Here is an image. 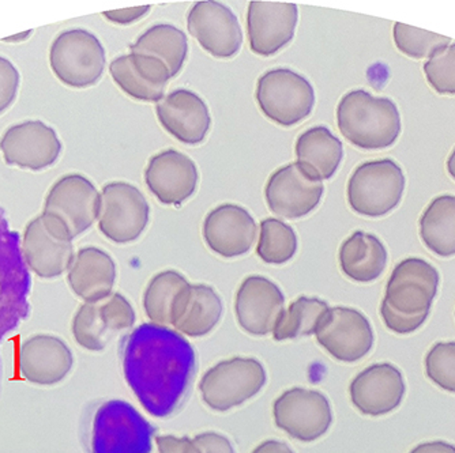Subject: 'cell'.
<instances>
[{
    "label": "cell",
    "instance_id": "obj_1",
    "mask_svg": "<svg viewBox=\"0 0 455 453\" xmlns=\"http://www.w3.org/2000/svg\"><path fill=\"white\" fill-rule=\"evenodd\" d=\"M123 370L143 409L164 418L178 409L196 372V352L168 327L147 322L122 345Z\"/></svg>",
    "mask_w": 455,
    "mask_h": 453
},
{
    "label": "cell",
    "instance_id": "obj_2",
    "mask_svg": "<svg viewBox=\"0 0 455 453\" xmlns=\"http://www.w3.org/2000/svg\"><path fill=\"white\" fill-rule=\"evenodd\" d=\"M439 282L438 270L423 258H409L398 263L380 306L385 326L398 335L418 331L429 316Z\"/></svg>",
    "mask_w": 455,
    "mask_h": 453
},
{
    "label": "cell",
    "instance_id": "obj_3",
    "mask_svg": "<svg viewBox=\"0 0 455 453\" xmlns=\"http://www.w3.org/2000/svg\"><path fill=\"white\" fill-rule=\"evenodd\" d=\"M337 124L342 137L363 150H382L395 145L401 134L397 105L365 91L345 94L337 107Z\"/></svg>",
    "mask_w": 455,
    "mask_h": 453
},
{
    "label": "cell",
    "instance_id": "obj_4",
    "mask_svg": "<svg viewBox=\"0 0 455 453\" xmlns=\"http://www.w3.org/2000/svg\"><path fill=\"white\" fill-rule=\"evenodd\" d=\"M152 425L132 404L111 401L97 409L92 427V453H150Z\"/></svg>",
    "mask_w": 455,
    "mask_h": 453
},
{
    "label": "cell",
    "instance_id": "obj_5",
    "mask_svg": "<svg viewBox=\"0 0 455 453\" xmlns=\"http://www.w3.org/2000/svg\"><path fill=\"white\" fill-rule=\"evenodd\" d=\"M405 191V176L391 160L363 163L347 183V202L357 214L378 219L400 204Z\"/></svg>",
    "mask_w": 455,
    "mask_h": 453
},
{
    "label": "cell",
    "instance_id": "obj_6",
    "mask_svg": "<svg viewBox=\"0 0 455 453\" xmlns=\"http://www.w3.org/2000/svg\"><path fill=\"white\" fill-rule=\"evenodd\" d=\"M50 66L61 83L76 89L89 88L104 73L106 51L88 30H66L51 45Z\"/></svg>",
    "mask_w": 455,
    "mask_h": 453
},
{
    "label": "cell",
    "instance_id": "obj_7",
    "mask_svg": "<svg viewBox=\"0 0 455 453\" xmlns=\"http://www.w3.org/2000/svg\"><path fill=\"white\" fill-rule=\"evenodd\" d=\"M257 101L267 119L291 127L306 119L315 104L313 84L288 68H275L260 76Z\"/></svg>",
    "mask_w": 455,
    "mask_h": 453
},
{
    "label": "cell",
    "instance_id": "obj_8",
    "mask_svg": "<svg viewBox=\"0 0 455 453\" xmlns=\"http://www.w3.org/2000/svg\"><path fill=\"white\" fill-rule=\"evenodd\" d=\"M266 384L262 363L254 358L222 361L199 383L202 399L216 411H228L254 398Z\"/></svg>",
    "mask_w": 455,
    "mask_h": 453
},
{
    "label": "cell",
    "instance_id": "obj_9",
    "mask_svg": "<svg viewBox=\"0 0 455 453\" xmlns=\"http://www.w3.org/2000/svg\"><path fill=\"white\" fill-rule=\"evenodd\" d=\"M100 203L101 195L89 179L68 175L51 187L41 214L74 240L99 219Z\"/></svg>",
    "mask_w": 455,
    "mask_h": 453
},
{
    "label": "cell",
    "instance_id": "obj_10",
    "mask_svg": "<svg viewBox=\"0 0 455 453\" xmlns=\"http://www.w3.org/2000/svg\"><path fill=\"white\" fill-rule=\"evenodd\" d=\"M135 312L126 297L119 293L89 301L79 306L73 319V337L89 352H101L119 332L132 329Z\"/></svg>",
    "mask_w": 455,
    "mask_h": 453
},
{
    "label": "cell",
    "instance_id": "obj_11",
    "mask_svg": "<svg viewBox=\"0 0 455 453\" xmlns=\"http://www.w3.org/2000/svg\"><path fill=\"white\" fill-rule=\"evenodd\" d=\"M99 227L116 244L135 242L149 222V204L137 187L129 183L107 184L102 188Z\"/></svg>",
    "mask_w": 455,
    "mask_h": 453
},
{
    "label": "cell",
    "instance_id": "obj_12",
    "mask_svg": "<svg viewBox=\"0 0 455 453\" xmlns=\"http://www.w3.org/2000/svg\"><path fill=\"white\" fill-rule=\"evenodd\" d=\"M22 255L28 267L43 279L63 275L76 258L70 235L43 214L25 227Z\"/></svg>",
    "mask_w": 455,
    "mask_h": 453
},
{
    "label": "cell",
    "instance_id": "obj_13",
    "mask_svg": "<svg viewBox=\"0 0 455 453\" xmlns=\"http://www.w3.org/2000/svg\"><path fill=\"white\" fill-rule=\"evenodd\" d=\"M323 181L301 163H289L270 176L265 196L268 209L286 219L306 217L318 207Z\"/></svg>",
    "mask_w": 455,
    "mask_h": 453
},
{
    "label": "cell",
    "instance_id": "obj_14",
    "mask_svg": "<svg viewBox=\"0 0 455 453\" xmlns=\"http://www.w3.org/2000/svg\"><path fill=\"white\" fill-rule=\"evenodd\" d=\"M275 421L280 429L299 441L311 442L329 430L333 414L323 393L306 388L283 393L273 407Z\"/></svg>",
    "mask_w": 455,
    "mask_h": 453
},
{
    "label": "cell",
    "instance_id": "obj_15",
    "mask_svg": "<svg viewBox=\"0 0 455 453\" xmlns=\"http://www.w3.org/2000/svg\"><path fill=\"white\" fill-rule=\"evenodd\" d=\"M319 345L341 362H356L374 346L370 322L356 309L336 306L322 317L315 332Z\"/></svg>",
    "mask_w": 455,
    "mask_h": 453
},
{
    "label": "cell",
    "instance_id": "obj_16",
    "mask_svg": "<svg viewBox=\"0 0 455 453\" xmlns=\"http://www.w3.org/2000/svg\"><path fill=\"white\" fill-rule=\"evenodd\" d=\"M0 151L7 165L44 171L58 161L61 142L52 127L29 120L7 128L0 139Z\"/></svg>",
    "mask_w": 455,
    "mask_h": 453
},
{
    "label": "cell",
    "instance_id": "obj_17",
    "mask_svg": "<svg viewBox=\"0 0 455 453\" xmlns=\"http://www.w3.org/2000/svg\"><path fill=\"white\" fill-rule=\"evenodd\" d=\"M188 32L214 58L236 55L243 44L236 15L219 2H198L188 12Z\"/></svg>",
    "mask_w": 455,
    "mask_h": 453
},
{
    "label": "cell",
    "instance_id": "obj_18",
    "mask_svg": "<svg viewBox=\"0 0 455 453\" xmlns=\"http://www.w3.org/2000/svg\"><path fill=\"white\" fill-rule=\"evenodd\" d=\"M403 373L391 363H374L350 383V401L364 416L380 417L395 411L405 396Z\"/></svg>",
    "mask_w": 455,
    "mask_h": 453
},
{
    "label": "cell",
    "instance_id": "obj_19",
    "mask_svg": "<svg viewBox=\"0 0 455 453\" xmlns=\"http://www.w3.org/2000/svg\"><path fill=\"white\" fill-rule=\"evenodd\" d=\"M283 304V291L270 279L248 276L240 286L235 302L237 322L248 334L265 337L275 330Z\"/></svg>",
    "mask_w": 455,
    "mask_h": 453
},
{
    "label": "cell",
    "instance_id": "obj_20",
    "mask_svg": "<svg viewBox=\"0 0 455 453\" xmlns=\"http://www.w3.org/2000/svg\"><path fill=\"white\" fill-rule=\"evenodd\" d=\"M299 10L293 4L251 2L248 6V38L252 52L272 56L295 36Z\"/></svg>",
    "mask_w": 455,
    "mask_h": 453
},
{
    "label": "cell",
    "instance_id": "obj_21",
    "mask_svg": "<svg viewBox=\"0 0 455 453\" xmlns=\"http://www.w3.org/2000/svg\"><path fill=\"white\" fill-rule=\"evenodd\" d=\"M20 372L36 385L51 386L65 380L73 370L70 347L52 335H35L22 343L18 355Z\"/></svg>",
    "mask_w": 455,
    "mask_h": 453
},
{
    "label": "cell",
    "instance_id": "obj_22",
    "mask_svg": "<svg viewBox=\"0 0 455 453\" xmlns=\"http://www.w3.org/2000/svg\"><path fill=\"white\" fill-rule=\"evenodd\" d=\"M257 224L250 212L236 204H222L212 210L204 222V239L222 258H237L251 250Z\"/></svg>",
    "mask_w": 455,
    "mask_h": 453
},
{
    "label": "cell",
    "instance_id": "obj_23",
    "mask_svg": "<svg viewBox=\"0 0 455 453\" xmlns=\"http://www.w3.org/2000/svg\"><path fill=\"white\" fill-rule=\"evenodd\" d=\"M145 180L161 203L179 206L196 192L198 169L188 155L176 150L163 151L149 161Z\"/></svg>",
    "mask_w": 455,
    "mask_h": 453
},
{
    "label": "cell",
    "instance_id": "obj_24",
    "mask_svg": "<svg viewBox=\"0 0 455 453\" xmlns=\"http://www.w3.org/2000/svg\"><path fill=\"white\" fill-rule=\"evenodd\" d=\"M156 111L161 125L186 145H198L208 135L212 124L208 105L193 91H172L158 102Z\"/></svg>",
    "mask_w": 455,
    "mask_h": 453
},
{
    "label": "cell",
    "instance_id": "obj_25",
    "mask_svg": "<svg viewBox=\"0 0 455 453\" xmlns=\"http://www.w3.org/2000/svg\"><path fill=\"white\" fill-rule=\"evenodd\" d=\"M109 73L124 93L148 102H160L172 78L163 61L140 53L115 59L109 64Z\"/></svg>",
    "mask_w": 455,
    "mask_h": 453
},
{
    "label": "cell",
    "instance_id": "obj_26",
    "mask_svg": "<svg viewBox=\"0 0 455 453\" xmlns=\"http://www.w3.org/2000/svg\"><path fill=\"white\" fill-rule=\"evenodd\" d=\"M68 279L76 296L85 302L97 301L112 294L116 265L108 253L99 248H82L68 268Z\"/></svg>",
    "mask_w": 455,
    "mask_h": 453
},
{
    "label": "cell",
    "instance_id": "obj_27",
    "mask_svg": "<svg viewBox=\"0 0 455 453\" xmlns=\"http://www.w3.org/2000/svg\"><path fill=\"white\" fill-rule=\"evenodd\" d=\"M190 290L188 279L176 271L157 274L143 297L145 312L153 324L175 327L186 308Z\"/></svg>",
    "mask_w": 455,
    "mask_h": 453
},
{
    "label": "cell",
    "instance_id": "obj_28",
    "mask_svg": "<svg viewBox=\"0 0 455 453\" xmlns=\"http://www.w3.org/2000/svg\"><path fill=\"white\" fill-rule=\"evenodd\" d=\"M386 265L387 250L371 233L355 232L339 248L342 273L355 282H372L382 275Z\"/></svg>",
    "mask_w": 455,
    "mask_h": 453
},
{
    "label": "cell",
    "instance_id": "obj_29",
    "mask_svg": "<svg viewBox=\"0 0 455 453\" xmlns=\"http://www.w3.org/2000/svg\"><path fill=\"white\" fill-rule=\"evenodd\" d=\"M296 157L298 163L313 171L316 178L329 180L341 163L344 148L341 140L334 137L329 128L319 125L299 137Z\"/></svg>",
    "mask_w": 455,
    "mask_h": 453
},
{
    "label": "cell",
    "instance_id": "obj_30",
    "mask_svg": "<svg viewBox=\"0 0 455 453\" xmlns=\"http://www.w3.org/2000/svg\"><path fill=\"white\" fill-rule=\"evenodd\" d=\"M420 239L441 258L455 255V196L442 195L429 203L420 219Z\"/></svg>",
    "mask_w": 455,
    "mask_h": 453
},
{
    "label": "cell",
    "instance_id": "obj_31",
    "mask_svg": "<svg viewBox=\"0 0 455 453\" xmlns=\"http://www.w3.org/2000/svg\"><path fill=\"white\" fill-rule=\"evenodd\" d=\"M132 53L152 56L167 66L171 76H178L188 58V37L172 25H156L130 47Z\"/></svg>",
    "mask_w": 455,
    "mask_h": 453
},
{
    "label": "cell",
    "instance_id": "obj_32",
    "mask_svg": "<svg viewBox=\"0 0 455 453\" xmlns=\"http://www.w3.org/2000/svg\"><path fill=\"white\" fill-rule=\"evenodd\" d=\"M221 314V298L211 286L191 285L186 308L173 329L186 337H204L219 324Z\"/></svg>",
    "mask_w": 455,
    "mask_h": 453
},
{
    "label": "cell",
    "instance_id": "obj_33",
    "mask_svg": "<svg viewBox=\"0 0 455 453\" xmlns=\"http://www.w3.org/2000/svg\"><path fill=\"white\" fill-rule=\"evenodd\" d=\"M327 311L329 306L322 299L300 297L288 309L281 312L273 330V337L278 342H283L314 335Z\"/></svg>",
    "mask_w": 455,
    "mask_h": 453
},
{
    "label": "cell",
    "instance_id": "obj_34",
    "mask_svg": "<svg viewBox=\"0 0 455 453\" xmlns=\"http://www.w3.org/2000/svg\"><path fill=\"white\" fill-rule=\"evenodd\" d=\"M298 237L289 225L280 219H267L260 224L257 253L268 265H283L295 256Z\"/></svg>",
    "mask_w": 455,
    "mask_h": 453
},
{
    "label": "cell",
    "instance_id": "obj_35",
    "mask_svg": "<svg viewBox=\"0 0 455 453\" xmlns=\"http://www.w3.org/2000/svg\"><path fill=\"white\" fill-rule=\"evenodd\" d=\"M393 36H395V43L398 50L409 58L415 59L431 58L434 53L451 43V40L446 36L427 32V30L409 27L401 22L395 24Z\"/></svg>",
    "mask_w": 455,
    "mask_h": 453
},
{
    "label": "cell",
    "instance_id": "obj_36",
    "mask_svg": "<svg viewBox=\"0 0 455 453\" xmlns=\"http://www.w3.org/2000/svg\"><path fill=\"white\" fill-rule=\"evenodd\" d=\"M427 378L442 390L455 393V342H439L426 357Z\"/></svg>",
    "mask_w": 455,
    "mask_h": 453
},
{
    "label": "cell",
    "instance_id": "obj_37",
    "mask_svg": "<svg viewBox=\"0 0 455 453\" xmlns=\"http://www.w3.org/2000/svg\"><path fill=\"white\" fill-rule=\"evenodd\" d=\"M424 74L434 91L455 96V43L434 53L424 64Z\"/></svg>",
    "mask_w": 455,
    "mask_h": 453
},
{
    "label": "cell",
    "instance_id": "obj_38",
    "mask_svg": "<svg viewBox=\"0 0 455 453\" xmlns=\"http://www.w3.org/2000/svg\"><path fill=\"white\" fill-rule=\"evenodd\" d=\"M20 76L14 64L0 56V115L9 109L20 89Z\"/></svg>",
    "mask_w": 455,
    "mask_h": 453
},
{
    "label": "cell",
    "instance_id": "obj_39",
    "mask_svg": "<svg viewBox=\"0 0 455 453\" xmlns=\"http://www.w3.org/2000/svg\"><path fill=\"white\" fill-rule=\"evenodd\" d=\"M155 441L158 453H202L196 441L188 437L158 436Z\"/></svg>",
    "mask_w": 455,
    "mask_h": 453
},
{
    "label": "cell",
    "instance_id": "obj_40",
    "mask_svg": "<svg viewBox=\"0 0 455 453\" xmlns=\"http://www.w3.org/2000/svg\"><path fill=\"white\" fill-rule=\"evenodd\" d=\"M202 453H235L231 441L221 434L208 432L194 439Z\"/></svg>",
    "mask_w": 455,
    "mask_h": 453
},
{
    "label": "cell",
    "instance_id": "obj_41",
    "mask_svg": "<svg viewBox=\"0 0 455 453\" xmlns=\"http://www.w3.org/2000/svg\"><path fill=\"white\" fill-rule=\"evenodd\" d=\"M150 6H140V7H132V9H122V10H114V12H106L104 15H106L107 20H112L115 24L119 25H129L134 20H140L143 15L149 12Z\"/></svg>",
    "mask_w": 455,
    "mask_h": 453
},
{
    "label": "cell",
    "instance_id": "obj_42",
    "mask_svg": "<svg viewBox=\"0 0 455 453\" xmlns=\"http://www.w3.org/2000/svg\"><path fill=\"white\" fill-rule=\"evenodd\" d=\"M409 453H455V445L446 441L423 442Z\"/></svg>",
    "mask_w": 455,
    "mask_h": 453
},
{
    "label": "cell",
    "instance_id": "obj_43",
    "mask_svg": "<svg viewBox=\"0 0 455 453\" xmlns=\"http://www.w3.org/2000/svg\"><path fill=\"white\" fill-rule=\"evenodd\" d=\"M252 453H293L292 449L285 444V442L275 441V440H268L262 442L259 447L255 448Z\"/></svg>",
    "mask_w": 455,
    "mask_h": 453
},
{
    "label": "cell",
    "instance_id": "obj_44",
    "mask_svg": "<svg viewBox=\"0 0 455 453\" xmlns=\"http://www.w3.org/2000/svg\"><path fill=\"white\" fill-rule=\"evenodd\" d=\"M447 171H449V175L455 180V147L454 150L451 151L449 160H447Z\"/></svg>",
    "mask_w": 455,
    "mask_h": 453
},
{
    "label": "cell",
    "instance_id": "obj_45",
    "mask_svg": "<svg viewBox=\"0 0 455 453\" xmlns=\"http://www.w3.org/2000/svg\"><path fill=\"white\" fill-rule=\"evenodd\" d=\"M32 35V32H25L22 35L12 36V37L6 38L7 43H20V41L27 40L29 36Z\"/></svg>",
    "mask_w": 455,
    "mask_h": 453
}]
</instances>
